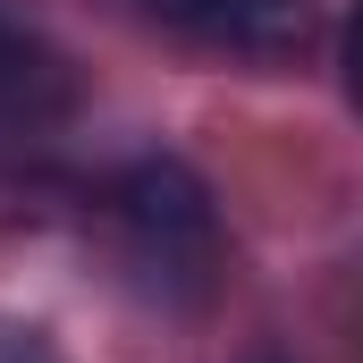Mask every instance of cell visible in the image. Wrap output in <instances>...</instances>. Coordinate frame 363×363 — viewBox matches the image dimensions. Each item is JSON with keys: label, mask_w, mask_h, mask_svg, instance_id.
Here are the masks:
<instances>
[{"label": "cell", "mask_w": 363, "mask_h": 363, "mask_svg": "<svg viewBox=\"0 0 363 363\" xmlns=\"http://www.w3.org/2000/svg\"><path fill=\"white\" fill-rule=\"evenodd\" d=\"M110 220L127 237V262L152 287H178V296L211 287V271H220V220H211V194L194 186V169L135 161L127 178L110 186Z\"/></svg>", "instance_id": "1"}, {"label": "cell", "mask_w": 363, "mask_h": 363, "mask_svg": "<svg viewBox=\"0 0 363 363\" xmlns=\"http://www.w3.org/2000/svg\"><path fill=\"white\" fill-rule=\"evenodd\" d=\"M186 43L237 51V60H296L321 34V0H135Z\"/></svg>", "instance_id": "2"}, {"label": "cell", "mask_w": 363, "mask_h": 363, "mask_svg": "<svg viewBox=\"0 0 363 363\" xmlns=\"http://www.w3.org/2000/svg\"><path fill=\"white\" fill-rule=\"evenodd\" d=\"M68 110H77L68 60H60L43 34H26V26L0 17V127H51V118H68Z\"/></svg>", "instance_id": "3"}, {"label": "cell", "mask_w": 363, "mask_h": 363, "mask_svg": "<svg viewBox=\"0 0 363 363\" xmlns=\"http://www.w3.org/2000/svg\"><path fill=\"white\" fill-rule=\"evenodd\" d=\"M0 363H68V355H60L34 321H9V313H0Z\"/></svg>", "instance_id": "4"}]
</instances>
